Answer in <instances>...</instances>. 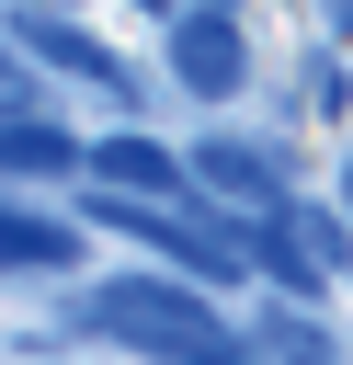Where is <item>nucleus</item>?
Returning <instances> with one entry per match:
<instances>
[{
	"label": "nucleus",
	"instance_id": "423d86ee",
	"mask_svg": "<svg viewBox=\"0 0 353 365\" xmlns=\"http://www.w3.org/2000/svg\"><path fill=\"white\" fill-rule=\"evenodd\" d=\"M0 262H68V240H57L46 217H11V205H0Z\"/></svg>",
	"mask_w": 353,
	"mask_h": 365
},
{
	"label": "nucleus",
	"instance_id": "f257e3e1",
	"mask_svg": "<svg viewBox=\"0 0 353 365\" xmlns=\"http://www.w3.org/2000/svg\"><path fill=\"white\" fill-rule=\"evenodd\" d=\"M171 68H182L194 91H228V80H239V23H228V11H182V23H171Z\"/></svg>",
	"mask_w": 353,
	"mask_h": 365
},
{
	"label": "nucleus",
	"instance_id": "20e7f679",
	"mask_svg": "<svg viewBox=\"0 0 353 365\" xmlns=\"http://www.w3.org/2000/svg\"><path fill=\"white\" fill-rule=\"evenodd\" d=\"M194 160H205V182H216V194H239V205H273V171H262V148H239V137H205Z\"/></svg>",
	"mask_w": 353,
	"mask_h": 365
},
{
	"label": "nucleus",
	"instance_id": "f03ea898",
	"mask_svg": "<svg viewBox=\"0 0 353 365\" xmlns=\"http://www.w3.org/2000/svg\"><path fill=\"white\" fill-rule=\"evenodd\" d=\"M91 171H102L114 194H137V205H148V194H182L171 148H148V137H102V148H91Z\"/></svg>",
	"mask_w": 353,
	"mask_h": 365
},
{
	"label": "nucleus",
	"instance_id": "0eeeda50",
	"mask_svg": "<svg viewBox=\"0 0 353 365\" xmlns=\"http://www.w3.org/2000/svg\"><path fill=\"white\" fill-rule=\"evenodd\" d=\"M148 11H171V23H182V11H205V0H148Z\"/></svg>",
	"mask_w": 353,
	"mask_h": 365
},
{
	"label": "nucleus",
	"instance_id": "39448f33",
	"mask_svg": "<svg viewBox=\"0 0 353 365\" xmlns=\"http://www.w3.org/2000/svg\"><path fill=\"white\" fill-rule=\"evenodd\" d=\"M68 160H91V148H68L57 125H0V171L34 182V171H68Z\"/></svg>",
	"mask_w": 353,
	"mask_h": 365
},
{
	"label": "nucleus",
	"instance_id": "7ed1b4c3",
	"mask_svg": "<svg viewBox=\"0 0 353 365\" xmlns=\"http://www.w3.org/2000/svg\"><path fill=\"white\" fill-rule=\"evenodd\" d=\"M23 46L34 57H57V68H80V80H102V91H125V68L91 46V34H68V23H46V11H23Z\"/></svg>",
	"mask_w": 353,
	"mask_h": 365
},
{
	"label": "nucleus",
	"instance_id": "6e6552de",
	"mask_svg": "<svg viewBox=\"0 0 353 365\" xmlns=\"http://www.w3.org/2000/svg\"><path fill=\"white\" fill-rule=\"evenodd\" d=\"M330 23H342V34H353V0H330Z\"/></svg>",
	"mask_w": 353,
	"mask_h": 365
}]
</instances>
